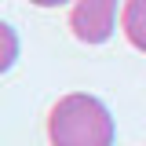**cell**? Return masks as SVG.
I'll return each mask as SVG.
<instances>
[{"mask_svg":"<svg viewBox=\"0 0 146 146\" xmlns=\"http://www.w3.org/2000/svg\"><path fill=\"white\" fill-rule=\"evenodd\" d=\"M113 117L110 110L84 91L62 95L48 117V139L51 146H113Z\"/></svg>","mask_w":146,"mask_h":146,"instance_id":"obj_1","label":"cell"},{"mask_svg":"<svg viewBox=\"0 0 146 146\" xmlns=\"http://www.w3.org/2000/svg\"><path fill=\"white\" fill-rule=\"evenodd\" d=\"M117 26V0H77L70 29L80 44H106Z\"/></svg>","mask_w":146,"mask_h":146,"instance_id":"obj_2","label":"cell"},{"mask_svg":"<svg viewBox=\"0 0 146 146\" xmlns=\"http://www.w3.org/2000/svg\"><path fill=\"white\" fill-rule=\"evenodd\" d=\"M121 26H124L128 44L146 51V0H128L124 15H121Z\"/></svg>","mask_w":146,"mask_h":146,"instance_id":"obj_3","label":"cell"},{"mask_svg":"<svg viewBox=\"0 0 146 146\" xmlns=\"http://www.w3.org/2000/svg\"><path fill=\"white\" fill-rule=\"evenodd\" d=\"M29 4H36V7H58V4H70V0H29Z\"/></svg>","mask_w":146,"mask_h":146,"instance_id":"obj_4","label":"cell"}]
</instances>
